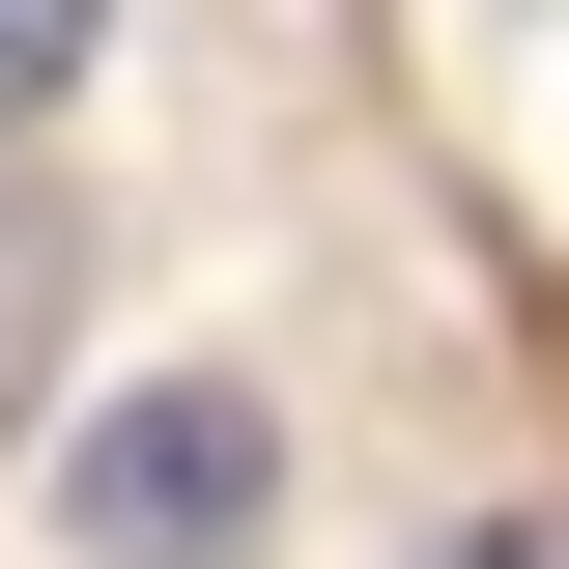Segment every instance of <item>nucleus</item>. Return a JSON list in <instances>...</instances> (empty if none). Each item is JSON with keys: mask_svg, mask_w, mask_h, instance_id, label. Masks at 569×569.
<instances>
[{"mask_svg": "<svg viewBox=\"0 0 569 569\" xmlns=\"http://www.w3.org/2000/svg\"><path fill=\"white\" fill-rule=\"evenodd\" d=\"M86 86V0H0V114H58Z\"/></svg>", "mask_w": 569, "mask_h": 569, "instance_id": "nucleus-2", "label": "nucleus"}, {"mask_svg": "<svg viewBox=\"0 0 569 569\" xmlns=\"http://www.w3.org/2000/svg\"><path fill=\"white\" fill-rule=\"evenodd\" d=\"M456 569H569V512H512V541H456Z\"/></svg>", "mask_w": 569, "mask_h": 569, "instance_id": "nucleus-3", "label": "nucleus"}, {"mask_svg": "<svg viewBox=\"0 0 569 569\" xmlns=\"http://www.w3.org/2000/svg\"><path fill=\"white\" fill-rule=\"evenodd\" d=\"M257 512H284V427L228 399V370H142V399L58 456V569H228Z\"/></svg>", "mask_w": 569, "mask_h": 569, "instance_id": "nucleus-1", "label": "nucleus"}]
</instances>
